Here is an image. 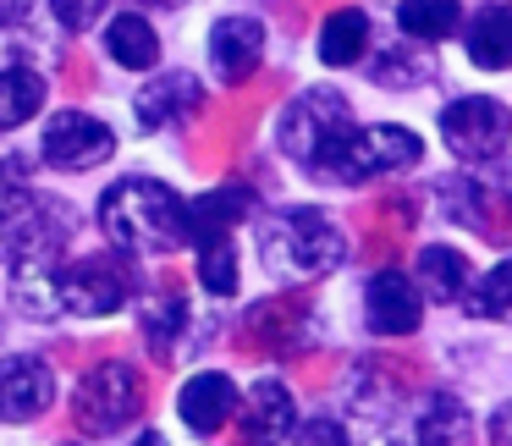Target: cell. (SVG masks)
<instances>
[{
  "instance_id": "19",
  "label": "cell",
  "mask_w": 512,
  "mask_h": 446,
  "mask_svg": "<svg viewBox=\"0 0 512 446\" xmlns=\"http://www.w3.org/2000/svg\"><path fill=\"white\" fill-rule=\"evenodd\" d=\"M463 45H468V61H474L479 72H501L512 61V12L507 6H485V12L468 23Z\"/></svg>"
},
{
  "instance_id": "7",
  "label": "cell",
  "mask_w": 512,
  "mask_h": 446,
  "mask_svg": "<svg viewBox=\"0 0 512 446\" xmlns=\"http://www.w3.org/2000/svg\"><path fill=\"white\" fill-rule=\"evenodd\" d=\"M424 144L413 127L397 122H380V127H353V138L342 144L331 177L336 182H375V177H397V171L419 166Z\"/></svg>"
},
{
  "instance_id": "26",
  "label": "cell",
  "mask_w": 512,
  "mask_h": 446,
  "mask_svg": "<svg viewBox=\"0 0 512 446\" xmlns=\"http://www.w3.org/2000/svg\"><path fill=\"white\" fill-rule=\"evenodd\" d=\"M441 199H446V210H452V221H474V232H485V226H490V215H485V193H479V182L452 177V182H441Z\"/></svg>"
},
{
  "instance_id": "30",
  "label": "cell",
  "mask_w": 512,
  "mask_h": 446,
  "mask_svg": "<svg viewBox=\"0 0 512 446\" xmlns=\"http://www.w3.org/2000/svg\"><path fill=\"white\" fill-rule=\"evenodd\" d=\"M133 446H171V441H166V435H160V430H144V435H138Z\"/></svg>"
},
{
  "instance_id": "31",
  "label": "cell",
  "mask_w": 512,
  "mask_h": 446,
  "mask_svg": "<svg viewBox=\"0 0 512 446\" xmlns=\"http://www.w3.org/2000/svg\"><path fill=\"white\" fill-rule=\"evenodd\" d=\"M61 446H72V441H61Z\"/></svg>"
},
{
  "instance_id": "15",
  "label": "cell",
  "mask_w": 512,
  "mask_h": 446,
  "mask_svg": "<svg viewBox=\"0 0 512 446\" xmlns=\"http://www.w3.org/2000/svg\"><path fill=\"white\" fill-rule=\"evenodd\" d=\"M237 413H243V430L254 446H281L298 430V402H292V391L281 386V380L248 386V402H237Z\"/></svg>"
},
{
  "instance_id": "20",
  "label": "cell",
  "mask_w": 512,
  "mask_h": 446,
  "mask_svg": "<svg viewBox=\"0 0 512 446\" xmlns=\"http://www.w3.org/2000/svg\"><path fill=\"white\" fill-rule=\"evenodd\" d=\"M413 287H424L419 298L457 303V298H463V287H468V259L457 254V248H446V243L419 248V281H413Z\"/></svg>"
},
{
  "instance_id": "5",
  "label": "cell",
  "mask_w": 512,
  "mask_h": 446,
  "mask_svg": "<svg viewBox=\"0 0 512 446\" xmlns=\"http://www.w3.org/2000/svg\"><path fill=\"white\" fill-rule=\"evenodd\" d=\"M353 127L358 122H353L347 94L309 89V94H298V100L287 105V116H281V149H287L303 171L331 177V166H336V155H342V144L353 138Z\"/></svg>"
},
{
  "instance_id": "13",
  "label": "cell",
  "mask_w": 512,
  "mask_h": 446,
  "mask_svg": "<svg viewBox=\"0 0 512 446\" xmlns=\"http://www.w3.org/2000/svg\"><path fill=\"white\" fill-rule=\"evenodd\" d=\"M259 56H265V23L259 17H221L210 28V72L221 83L254 78Z\"/></svg>"
},
{
  "instance_id": "14",
  "label": "cell",
  "mask_w": 512,
  "mask_h": 446,
  "mask_svg": "<svg viewBox=\"0 0 512 446\" xmlns=\"http://www.w3.org/2000/svg\"><path fill=\"white\" fill-rule=\"evenodd\" d=\"M199 100H204V83L193 78V72H160L155 83L138 89L133 111H138V127H144V133H166V127L188 122V116L199 111Z\"/></svg>"
},
{
  "instance_id": "3",
  "label": "cell",
  "mask_w": 512,
  "mask_h": 446,
  "mask_svg": "<svg viewBox=\"0 0 512 446\" xmlns=\"http://www.w3.org/2000/svg\"><path fill=\"white\" fill-rule=\"evenodd\" d=\"M259 259H265L270 276L281 281H314L331 276L347 259V232L314 204H298V210H276L265 226H259Z\"/></svg>"
},
{
  "instance_id": "29",
  "label": "cell",
  "mask_w": 512,
  "mask_h": 446,
  "mask_svg": "<svg viewBox=\"0 0 512 446\" xmlns=\"http://www.w3.org/2000/svg\"><path fill=\"white\" fill-rule=\"evenodd\" d=\"M298 446H347V441H342V430H336L331 419H314V424L298 430Z\"/></svg>"
},
{
  "instance_id": "25",
  "label": "cell",
  "mask_w": 512,
  "mask_h": 446,
  "mask_svg": "<svg viewBox=\"0 0 512 446\" xmlns=\"http://www.w3.org/2000/svg\"><path fill=\"white\" fill-rule=\"evenodd\" d=\"M199 281L215 298H232L237 292V243L232 237H215V243H199Z\"/></svg>"
},
{
  "instance_id": "18",
  "label": "cell",
  "mask_w": 512,
  "mask_h": 446,
  "mask_svg": "<svg viewBox=\"0 0 512 446\" xmlns=\"http://www.w3.org/2000/svg\"><path fill=\"white\" fill-rule=\"evenodd\" d=\"M413 446H474V419L452 391L424 397L419 424H413Z\"/></svg>"
},
{
  "instance_id": "16",
  "label": "cell",
  "mask_w": 512,
  "mask_h": 446,
  "mask_svg": "<svg viewBox=\"0 0 512 446\" xmlns=\"http://www.w3.org/2000/svg\"><path fill=\"white\" fill-rule=\"evenodd\" d=\"M105 56L127 72H149L160 61V34L144 12H116L105 23Z\"/></svg>"
},
{
  "instance_id": "4",
  "label": "cell",
  "mask_w": 512,
  "mask_h": 446,
  "mask_svg": "<svg viewBox=\"0 0 512 446\" xmlns=\"http://www.w3.org/2000/svg\"><path fill=\"white\" fill-rule=\"evenodd\" d=\"M72 215L67 204L45 199L34 188H6L0 193V265L6 270H50V259L67 248Z\"/></svg>"
},
{
  "instance_id": "17",
  "label": "cell",
  "mask_w": 512,
  "mask_h": 446,
  "mask_svg": "<svg viewBox=\"0 0 512 446\" xmlns=\"http://www.w3.org/2000/svg\"><path fill=\"white\" fill-rule=\"evenodd\" d=\"M254 210V193L248 188H210L199 204H188V243H215V237H232V226Z\"/></svg>"
},
{
  "instance_id": "8",
  "label": "cell",
  "mask_w": 512,
  "mask_h": 446,
  "mask_svg": "<svg viewBox=\"0 0 512 446\" xmlns=\"http://www.w3.org/2000/svg\"><path fill=\"white\" fill-rule=\"evenodd\" d=\"M507 127H512V116L496 94H468V100H452L441 111V138L463 160H501Z\"/></svg>"
},
{
  "instance_id": "22",
  "label": "cell",
  "mask_w": 512,
  "mask_h": 446,
  "mask_svg": "<svg viewBox=\"0 0 512 446\" xmlns=\"http://www.w3.org/2000/svg\"><path fill=\"white\" fill-rule=\"evenodd\" d=\"M397 23H402V34L419 39V45H441V39H452L457 28H463V6H457V0H402Z\"/></svg>"
},
{
  "instance_id": "23",
  "label": "cell",
  "mask_w": 512,
  "mask_h": 446,
  "mask_svg": "<svg viewBox=\"0 0 512 446\" xmlns=\"http://www.w3.org/2000/svg\"><path fill=\"white\" fill-rule=\"evenodd\" d=\"M39 105H45V78L39 72H28V67L0 72V133H12L28 116H39Z\"/></svg>"
},
{
  "instance_id": "1",
  "label": "cell",
  "mask_w": 512,
  "mask_h": 446,
  "mask_svg": "<svg viewBox=\"0 0 512 446\" xmlns=\"http://www.w3.org/2000/svg\"><path fill=\"white\" fill-rule=\"evenodd\" d=\"M138 276L127 259L116 254H89L72 259L61 270H23L12 287V298L23 303L39 320H100V314H116L127 298H133Z\"/></svg>"
},
{
  "instance_id": "12",
  "label": "cell",
  "mask_w": 512,
  "mask_h": 446,
  "mask_svg": "<svg viewBox=\"0 0 512 446\" xmlns=\"http://www.w3.org/2000/svg\"><path fill=\"white\" fill-rule=\"evenodd\" d=\"M237 402H243V391L232 386V375H221V369H204V375H193L188 386L177 391V413L182 424H188L193 435H221L226 424L237 419Z\"/></svg>"
},
{
  "instance_id": "10",
  "label": "cell",
  "mask_w": 512,
  "mask_h": 446,
  "mask_svg": "<svg viewBox=\"0 0 512 446\" xmlns=\"http://www.w3.org/2000/svg\"><path fill=\"white\" fill-rule=\"evenodd\" d=\"M56 402V369L45 358H0V424H28Z\"/></svg>"
},
{
  "instance_id": "32",
  "label": "cell",
  "mask_w": 512,
  "mask_h": 446,
  "mask_svg": "<svg viewBox=\"0 0 512 446\" xmlns=\"http://www.w3.org/2000/svg\"><path fill=\"white\" fill-rule=\"evenodd\" d=\"M0 6H6V0H0Z\"/></svg>"
},
{
  "instance_id": "2",
  "label": "cell",
  "mask_w": 512,
  "mask_h": 446,
  "mask_svg": "<svg viewBox=\"0 0 512 446\" xmlns=\"http://www.w3.org/2000/svg\"><path fill=\"white\" fill-rule=\"evenodd\" d=\"M100 232L122 254H177L188 243V199L155 177H127L105 188Z\"/></svg>"
},
{
  "instance_id": "9",
  "label": "cell",
  "mask_w": 512,
  "mask_h": 446,
  "mask_svg": "<svg viewBox=\"0 0 512 446\" xmlns=\"http://www.w3.org/2000/svg\"><path fill=\"white\" fill-rule=\"evenodd\" d=\"M39 155L56 171H94L116 155V133L89 111H56L45 122V138H39Z\"/></svg>"
},
{
  "instance_id": "27",
  "label": "cell",
  "mask_w": 512,
  "mask_h": 446,
  "mask_svg": "<svg viewBox=\"0 0 512 446\" xmlns=\"http://www.w3.org/2000/svg\"><path fill=\"white\" fill-rule=\"evenodd\" d=\"M177 325H182V298H160V303H149V309H144V336H149V347H166Z\"/></svg>"
},
{
  "instance_id": "24",
  "label": "cell",
  "mask_w": 512,
  "mask_h": 446,
  "mask_svg": "<svg viewBox=\"0 0 512 446\" xmlns=\"http://www.w3.org/2000/svg\"><path fill=\"white\" fill-rule=\"evenodd\" d=\"M463 309L474 314V320H507V309H512V265H490L485 276H468Z\"/></svg>"
},
{
  "instance_id": "6",
  "label": "cell",
  "mask_w": 512,
  "mask_h": 446,
  "mask_svg": "<svg viewBox=\"0 0 512 446\" xmlns=\"http://www.w3.org/2000/svg\"><path fill=\"white\" fill-rule=\"evenodd\" d=\"M138 408H144V375H138L133 364H122V358L94 364L89 375L78 380V391H72V424H78L83 435L127 430V424L138 419Z\"/></svg>"
},
{
  "instance_id": "11",
  "label": "cell",
  "mask_w": 512,
  "mask_h": 446,
  "mask_svg": "<svg viewBox=\"0 0 512 446\" xmlns=\"http://www.w3.org/2000/svg\"><path fill=\"white\" fill-rule=\"evenodd\" d=\"M364 320H369V331H380V336L419 331L424 298H419V287H413V276H402V270H380V276H369V287H364Z\"/></svg>"
},
{
  "instance_id": "21",
  "label": "cell",
  "mask_w": 512,
  "mask_h": 446,
  "mask_svg": "<svg viewBox=\"0 0 512 446\" xmlns=\"http://www.w3.org/2000/svg\"><path fill=\"white\" fill-rule=\"evenodd\" d=\"M369 56V17L364 12H331L320 28V61L325 67H353V61Z\"/></svg>"
},
{
  "instance_id": "28",
  "label": "cell",
  "mask_w": 512,
  "mask_h": 446,
  "mask_svg": "<svg viewBox=\"0 0 512 446\" xmlns=\"http://www.w3.org/2000/svg\"><path fill=\"white\" fill-rule=\"evenodd\" d=\"M100 6L105 0H50V12H56V23L61 28H72V34H83V28L100 17Z\"/></svg>"
}]
</instances>
